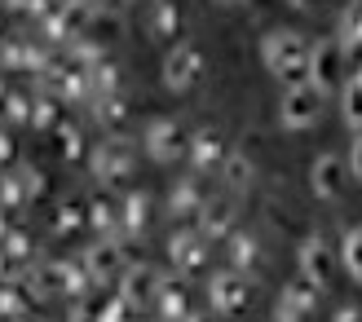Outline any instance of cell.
Wrapping results in <instances>:
<instances>
[{"label":"cell","instance_id":"obj_31","mask_svg":"<svg viewBox=\"0 0 362 322\" xmlns=\"http://www.w3.org/2000/svg\"><path fill=\"white\" fill-rule=\"evenodd\" d=\"M181 322H212V318H194V314H186V318H181Z\"/></svg>","mask_w":362,"mask_h":322},{"label":"cell","instance_id":"obj_34","mask_svg":"<svg viewBox=\"0 0 362 322\" xmlns=\"http://www.w3.org/2000/svg\"><path fill=\"white\" fill-rule=\"evenodd\" d=\"M354 80H358V84H362V71H358V76H354Z\"/></svg>","mask_w":362,"mask_h":322},{"label":"cell","instance_id":"obj_2","mask_svg":"<svg viewBox=\"0 0 362 322\" xmlns=\"http://www.w3.org/2000/svg\"><path fill=\"white\" fill-rule=\"evenodd\" d=\"M345 44L340 40H318L310 44V62H305V84L318 88L322 97L327 93H340V84H345Z\"/></svg>","mask_w":362,"mask_h":322},{"label":"cell","instance_id":"obj_25","mask_svg":"<svg viewBox=\"0 0 362 322\" xmlns=\"http://www.w3.org/2000/svg\"><path fill=\"white\" fill-rule=\"evenodd\" d=\"M102 119H106V124H115V129H119V124L129 119V102H124L119 93H111V97L102 102Z\"/></svg>","mask_w":362,"mask_h":322},{"label":"cell","instance_id":"obj_9","mask_svg":"<svg viewBox=\"0 0 362 322\" xmlns=\"http://www.w3.org/2000/svg\"><path fill=\"white\" fill-rule=\"evenodd\" d=\"M199 76H204V53H199L194 44H177L164 58V88H173V93L194 88Z\"/></svg>","mask_w":362,"mask_h":322},{"label":"cell","instance_id":"obj_30","mask_svg":"<svg viewBox=\"0 0 362 322\" xmlns=\"http://www.w3.org/2000/svg\"><path fill=\"white\" fill-rule=\"evenodd\" d=\"M66 155H80V133H66V146H62Z\"/></svg>","mask_w":362,"mask_h":322},{"label":"cell","instance_id":"obj_15","mask_svg":"<svg viewBox=\"0 0 362 322\" xmlns=\"http://www.w3.org/2000/svg\"><path fill=\"white\" fill-rule=\"evenodd\" d=\"M155 309H159V318H168V322H181V318L190 314L186 287H181L177 278H164V282H159V296H155Z\"/></svg>","mask_w":362,"mask_h":322},{"label":"cell","instance_id":"obj_13","mask_svg":"<svg viewBox=\"0 0 362 322\" xmlns=\"http://www.w3.org/2000/svg\"><path fill=\"white\" fill-rule=\"evenodd\" d=\"M186 155L194 159L199 172L221 168V159H226V137H221V129H199V133L190 137V150H186Z\"/></svg>","mask_w":362,"mask_h":322},{"label":"cell","instance_id":"obj_27","mask_svg":"<svg viewBox=\"0 0 362 322\" xmlns=\"http://www.w3.org/2000/svg\"><path fill=\"white\" fill-rule=\"evenodd\" d=\"M93 225L111 229V225H115V208H106V203H93Z\"/></svg>","mask_w":362,"mask_h":322},{"label":"cell","instance_id":"obj_23","mask_svg":"<svg viewBox=\"0 0 362 322\" xmlns=\"http://www.w3.org/2000/svg\"><path fill=\"white\" fill-rule=\"evenodd\" d=\"M221 172H226V181H230L234 190H243V186H252V172H257V168H252L247 155H226V159H221Z\"/></svg>","mask_w":362,"mask_h":322},{"label":"cell","instance_id":"obj_8","mask_svg":"<svg viewBox=\"0 0 362 322\" xmlns=\"http://www.w3.org/2000/svg\"><path fill=\"white\" fill-rule=\"evenodd\" d=\"M168 256H173V265H177V274L199 278V274H208V256H212V247H208V239L199 234V229H186V234H173Z\"/></svg>","mask_w":362,"mask_h":322},{"label":"cell","instance_id":"obj_32","mask_svg":"<svg viewBox=\"0 0 362 322\" xmlns=\"http://www.w3.org/2000/svg\"><path fill=\"white\" fill-rule=\"evenodd\" d=\"M292 5H296V9H310V5H314V0H292Z\"/></svg>","mask_w":362,"mask_h":322},{"label":"cell","instance_id":"obj_28","mask_svg":"<svg viewBox=\"0 0 362 322\" xmlns=\"http://www.w3.org/2000/svg\"><path fill=\"white\" fill-rule=\"evenodd\" d=\"M274 322H305V314H300V309H292V305H283V300H279V309H274Z\"/></svg>","mask_w":362,"mask_h":322},{"label":"cell","instance_id":"obj_7","mask_svg":"<svg viewBox=\"0 0 362 322\" xmlns=\"http://www.w3.org/2000/svg\"><path fill=\"white\" fill-rule=\"evenodd\" d=\"M310 190H314V199H322V203L345 199V190H349L345 159H340V155H318L314 168H310Z\"/></svg>","mask_w":362,"mask_h":322},{"label":"cell","instance_id":"obj_4","mask_svg":"<svg viewBox=\"0 0 362 322\" xmlns=\"http://www.w3.org/2000/svg\"><path fill=\"white\" fill-rule=\"evenodd\" d=\"M208 300H212V309L221 314V318H234V314H243V309L252 305V282H247L239 270L212 274V282H208Z\"/></svg>","mask_w":362,"mask_h":322},{"label":"cell","instance_id":"obj_12","mask_svg":"<svg viewBox=\"0 0 362 322\" xmlns=\"http://www.w3.org/2000/svg\"><path fill=\"white\" fill-rule=\"evenodd\" d=\"M93 172L102 177V181H124V177L133 172V150L124 146V141H102V146L93 150Z\"/></svg>","mask_w":362,"mask_h":322},{"label":"cell","instance_id":"obj_18","mask_svg":"<svg viewBox=\"0 0 362 322\" xmlns=\"http://www.w3.org/2000/svg\"><path fill=\"white\" fill-rule=\"evenodd\" d=\"M146 225H151V194H129L124 199V234H137Z\"/></svg>","mask_w":362,"mask_h":322},{"label":"cell","instance_id":"obj_10","mask_svg":"<svg viewBox=\"0 0 362 322\" xmlns=\"http://www.w3.org/2000/svg\"><path fill=\"white\" fill-rule=\"evenodd\" d=\"M159 278L151 265H124V274H119V300L129 309H141V305H155V296H159Z\"/></svg>","mask_w":362,"mask_h":322},{"label":"cell","instance_id":"obj_22","mask_svg":"<svg viewBox=\"0 0 362 322\" xmlns=\"http://www.w3.org/2000/svg\"><path fill=\"white\" fill-rule=\"evenodd\" d=\"M208 199H204V190H199L194 181H186V186H177L173 190V212L177 217H199V208H204Z\"/></svg>","mask_w":362,"mask_h":322},{"label":"cell","instance_id":"obj_17","mask_svg":"<svg viewBox=\"0 0 362 322\" xmlns=\"http://www.w3.org/2000/svg\"><path fill=\"white\" fill-rule=\"evenodd\" d=\"M318 296H322V287H314L310 278H292L283 287V305H292V309H300V314H310L314 305H318Z\"/></svg>","mask_w":362,"mask_h":322},{"label":"cell","instance_id":"obj_14","mask_svg":"<svg viewBox=\"0 0 362 322\" xmlns=\"http://www.w3.org/2000/svg\"><path fill=\"white\" fill-rule=\"evenodd\" d=\"M199 234H204L208 243L212 239H230L234 234V208L226 199H208L204 208H199Z\"/></svg>","mask_w":362,"mask_h":322},{"label":"cell","instance_id":"obj_6","mask_svg":"<svg viewBox=\"0 0 362 322\" xmlns=\"http://www.w3.org/2000/svg\"><path fill=\"white\" fill-rule=\"evenodd\" d=\"M141 141H146V155L155 164H173V159H181L190 150V137H186V129H181L177 119H151Z\"/></svg>","mask_w":362,"mask_h":322},{"label":"cell","instance_id":"obj_5","mask_svg":"<svg viewBox=\"0 0 362 322\" xmlns=\"http://www.w3.org/2000/svg\"><path fill=\"white\" fill-rule=\"evenodd\" d=\"M296 261H300V278H310L314 287H332V278L340 274V252L327 239H305Z\"/></svg>","mask_w":362,"mask_h":322},{"label":"cell","instance_id":"obj_21","mask_svg":"<svg viewBox=\"0 0 362 322\" xmlns=\"http://www.w3.org/2000/svg\"><path fill=\"white\" fill-rule=\"evenodd\" d=\"M340 44H345V49H362V0L345 5V13H340Z\"/></svg>","mask_w":362,"mask_h":322},{"label":"cell","instance_id":"obj_20","mask_svg":"<svg viewBox=\"0 0 362 322\" xmlns=\"http://www.w3.org/2000/svg\"><path fill=\"white\" fill-rule=\"evenodd\" d=\"M151 31H155V35H177V31H181V9H177V0H155Z\"/></svg>","mask_w":362,"mask_h":322},{"label":"cell","instance_id":"obj_16","mask_svg":"<svg viewBox=\"0 0 362 322\" xmlns=\"http://www.w3.org/2000/svg\"><path fill=\"white\" fill-rule=\"evenodd\" d=\"M340 270H345L358 287H362V225H354V229H345V239H340Z\"/></svg>","mask_w":362,"mask_h":322},{"label":"cell","instance_id":"obj_33","mask_svg":"<svg viewBox=\"0 0 362 322\" xmlns=\"http://www.w3.org/2000/svg\"><path fill=\"white\" fill-rule=\"evenodd\" d=\"M216 5H247V0H216Z\"/></svg>","mask_w":362,"mask_h":322},{"label":"cell","instance_id":"obj_3","mask_svg":"<svg viewBox=\"0 0 362 322\" xmlns=\"http://www.w3.org/2000/svg\"><path fill=\"white\" fill-rule=\"evenodd\" d=\"M318 115H322V93H318V88H310L305 80L283 88V97H279V124H283V129L305 133V129L318 124Z\"/></svg>","mask_w":362,"mask_h":322},{"label":"cell","instance_id":"obj_19","mask_svg":"<svg viewBox=\"0 0 362 322\" xmlns=\"http://www.w3.org/2000/svg\"><path fill=\"white\" fill-rule=\"evenodd\" d=\"M340 111H345V124L354 133H362V84L358 80H345L340 84Z\"/></svg>","mask_w":362,"mask_h":322},{"label":"cell","instance_id":"obj_24","mask_svg":"<svg viewBox=\"0 0 362 322\" xmlns=\"http://www.w3.org/2000/svg\"><path fill=\"white\" fill-rule=\"evenodd\" d=\"M230 256H234L239 270H247V265L261 261V243L252 239V234H230Z\"/></svg>","mask_w":362,"mask_h":322},{"label":"cell","instance_id":"obj_1","mask_svg":"<svg viewBox=\"0 0 362 322\" xmlns=\"http://www.w3.org/2000/svg\"><path fill=\"white\" fill-rule=\"evenodd\" d=\"M261 62H265V71H274L279 80L296 84V80H305L310 44H305L300 31H269L265 40H261Z\"/></svg>","mask_w":362,"mask_h":322},{"label":"cell","instance_id":"obj_26","mask_svg":"<svg viewBox=\"0 0 362 322\" xmlns=\"http://www.w3.org/2000/svg\"><path fill=\"white\" fill-rule=\"evenodd\" d=\"M345 168H349L354 181H362V133L354 137V150H349V159H345Z\"/></svg>","mask_w":362,"mask_h":322},{"label":"cell","instance_id":"obj_29","mask_svg":"<svg viewBox=\"0 0 362 322\" xmlns=\"http://www.w3.org/2000/svg\"><path fill=\"white\" fill-rule=\"evenodd\" d=\"M332 322H362V309H340Z\"/></svg>","mask_w":362,"mask_h":322},{"label":"cell","instance_id":"obj_11","mask_svg":"<svg viewBox=\"0 0 362 322\" xmlns=\"http://www.w3.org/2000/svg\"><path fill=\"white\" fill-rule=\"evenodd\" d=\"M84 274L88 282H115L124 274V247L115 239H106L98 247H88V256H84Z\"/></svg>","mask_w":362,"mask_h":322}]
</instances>
